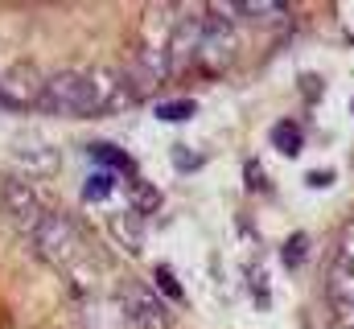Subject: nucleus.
<instances>
[{"instance_id":"f03ea898","label":"nucleus","mask_w":354,"mask_h":329,"mask_svg":"<svg viewBox=\"0 0 354 329\" xmlns=\"http://www.w3.org/2000/svg\"><path fill=\"white\" fill-rule=\"evenodd\" d=\"M25 235L33 239V247H37L50 263H58V267H79V263L87 259V247H83L79 227H75L66 214H58V210H46Z\"/></svg>"},{"instance_id":"a211bd4d","label":"nucleus","mask_w":354,"mask_h":329,"mask_svg":"<svg viewBox=\"0 0 354 329\" xmlns=\"http://www.w3.org/2000/svg\"><path fill=\"white\" fill-rule=\"evenodd\" d=\"M111 189V177H91L87 181V198H99V194H107Z\"/></svg>"},{"instance_id":"9b49d317","label":"nucleus","mask_w":354,"mask_h":329,"mask_svg":"<svg viewBox=\"0 0 354 329\" xmlns=\"http://www.w3.org/2000/svg\"><path fill=\"white\" fill-rule=\"evenodd\" d=\"M334 267H351L354 272V218L342 227V235H338V259H334Z\"/></svg>"},{"instance_id":"20e7f679","label":"nucleus","mask_w":354,"mask_h":329,"mask_svg":"<svg viewBox=\"0 0 354 329\" xmlns=\"http://www.w3.org/2000/svg\"><path fill=\"white\" fill-rule=\"evenodd\" d=\"M120 309H124V321L132 329H169L161 297L149 292L145 284H124L120 288Z\"/></svg>"},{"instance_id":"0eeeda50","label":"nucleus","mask_w":354,"mask_h":329,"mask_svg":"<svg viewBox=\"0 0 354 329\" xmlns=\"http://www.w3.org/2000/svg\"><path fill=\"white\" fill-rule=\"evenodd\" d=\"M12 161L25 164L29 173H58V149L54 144H46V140H37V136H29V140H17V149H12Z\"/></svg>"},{"instance_id":"39448f33","label":"nucleus","mask_w":354,"mask_h":329,"mask_svg":"<svg viewBox=\"0 0 354 329\" xmlns=\"http://www.w3.org/2000/svg\"><path fill=\"white\" fill-rule=\"evenodd\" d=\"M41 91H46V79L33 75L29 66H17L0 79V107L4 111H25V107H37L41 103Z\"/></svg>"},{"instance_id":"2eb2a0df","label":"nucleus","mask_w":354,"mask_h":329,"mask_svg":"<svg viewBox=\"0 0 354 329\" xmlns=\"http://www.w3.org/2000/svg\"><path fill=\"white\" fill-rule=\"evenodd\" d=\"M248 280H252V292H256V301L268 305V297H272V284L264 280V267H248Z\"/></svg>"},{"instance_id":"423d86ee","label":"nucleus","mask_w":354,"mask_h":329,"mask_svg":"<svg viewBox=\"0 0 354 329\" xmlns=\"http://www.w3.org/2000/svg\"><path fill=\"white\" fill-rule=\"evenodd\" d=\"M0 206H4V210L25 227V231H29V227L50 210V206L37 198V189H33V185H25V181H17V177H4V185H0Z\"/></svg>"},{"instance_id":"6e6552de","label":"nucleus","mask_w":354,"mask_h":329,"mask_svg":"<svg viewBox=\"0 0 354 329\" xmlns=\"http://www.w3.org/2000/svg\"><path fill=\"white\" fill-rule=\"evenodd\" d=\"M272 144H276L284 157H301V149H305V136H301V128H297V124L280 120V124L272 128Z\"/></svg>"},{"instance_id":"f257e3e1","label":"nucleus","mask_w":354,"mask_h":329,"mask_svg":"<svg viewBox=\"0 0 354 329\" xmlns=\"http://www.w3.org/2000/svg\"><path fill=\"white\" fill-rule=\"evenodd\" d=\"M37 111H50V115H99L95 70H58V75H50Z\"/></svg>"},{"instance_id":"1a4fd4ad","label":"nucleus","mask_w":354,"mask_h":329,"mask_svg":"<svg viewBox=\"0 0 354 329\" xmlns=\"http://www.w3.org/2000/svg\"><path fill=\"white\" fill-rule=\"evenodd\" d=\"M239 21H268V17H284V8L276 0H252V4H235Z\"/></svg>"},{"instance_id":"ddd939ff","label":"nucleus","mask_w":354,"mask_h":329,"mask_svg":"<svg viewBox=\"0 0 354 329\" xmlns=\"http://www.w3.org/2000/svg\"><path fill=\"white\" fill-rule=\"evenodd\" d=\"M161 206V194L153 185H132V210H157Z\"/></svg>"},{"instance_id":"dca6fc26","label":"nucleus","mask_w":354,"mask_h":329,"mask_svg":"<svg viewBox=\"0 0 354 329\" xmlns=\"http://www.w3.org/2000/svg\"><path fill=\"white\" fill-rule=\"evenodd\" d=\"M157 115L161 120H189L194 115V103H157Z\"/></svg>"},{"instance_id":"4468645a","label":"nucleus","mask_w":354,"mask_h":329,"mask_svg":"<svg viewBox=\"0 0 354 329\" xmlns=\"http://www.w3.org/2000/svg\"><path fill=\"white\" fill-rule=\"evenodd\" d=\"M157 284H161V292H165L169 301L185 305V292H181V284H177V276L169 272V267H157Z\"/></svg>"},{"instance_id":"f8f14e48","label":"nucleus","mask_w":354,"mask_h":329,"mask_svg":"<svg viewBox=\"0 0 354 329\" xmlns=\"http://www.w3.org/2000/svg\"><path fill=\"white\" fill-rule=\"evenodd\" d=\"M115 231L124 235V243H132V247H140V239H145V235H140V214H136V210L124 214V218H115Z\"/></svg>"},{"instance_id":"9d476101","label":"nucleus","mask_w":354,"mask_h":329,"mask_svg":"<svg viewBox=\"0 0 354 329\" xmlns=\"http://www.w3.org/2000/svg\"><path fill=\"white\" fill-rule=\"evenodd\" d=\"M305 255H309V239H305V235H288L284 247H280V259H284L288 267H301Z\"/></svg>"},{"instance_id":"6ab92c4d","label":"nucleus","mask_w":354,"mask_h":329,"mask_svg":"<svg viewBox=\"0 0 354 329\" xmlns=\"http://www.w3.org/2000/svg\"><path fill=\"white\" fill-rule=\"evenodd\" d=\"M330 181H334V173H313L309 177V185H330Z\"/></svg>"},{"instance_id":"7ed1b4c3","label":"nucleus","mask_w":354,"mask_h":329,"mask_svg":"<svg viewBox=\"0 0 354 329\" xmlns=\"http://www.w3.org/2000/svg\"><path fill=\"white\" fill-rule=\"evenodd\" d=\"M210 29H214V21H210L206 12L181 17V21H177L174 33H169V41H165V66H169V75H181L185 66H198Z\"/></svg>"},{"instance_id":"f3484780","label":"nucleus","mask_w":354,"mask_h":329,"mask_svg":"<svg viewBox=\"0 0 354 329\" xmlns=\"http://www.w3.org/2000/svg\"><path fill=\"white\" fill-rule=\"evenodd\" d=\"M338 329H354V301H330Z\"/></svg>"}]
</instances>
